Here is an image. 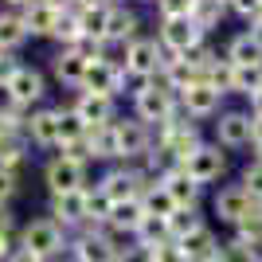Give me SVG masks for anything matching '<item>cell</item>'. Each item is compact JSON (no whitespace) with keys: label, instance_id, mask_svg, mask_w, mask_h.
I'll return each mask as SVG.
<instances>
[{"label":"cell","instance_id":"obj_1","mask_svg":"<svg viewBox=\"0 0 262 262\" xmlns=\"http://www.w3.org/2000/svg\"><path fill=\"white\" fill-rule=\"evenodd\" d=\"M67 243H71V235H67L51 215H39V219H28V223L20 227L16 247L28 251V254H35V258H43V262H55L67 251Z\"/></svg>","mask_w":262,"mask_h":262},{"label":"cell","instance_id":"obj_2","mask_svg":"<svg viewBox=\"0 0 262 262\" xmlns=\"http://www.w3.org/2000/svg\"><path fill=\"white\" fill-rule=\"evenodd\" d=\"M133 106H137V121H172L176 118V90L168 86V82H145L141 90H137V98H133Z\"/></svg>","mask_w":262,"mask_h":262},{"label":"cell","instance_id":"obj_3","mask_svg":"<svg viewBox=\"0 0 262 262\" xmlns=\"http://www.w3.org/2000/svg\"><path fill=\"white\" fill-rule=\"evenodd\" d=\"M67 254L71 262H118V247L106 239L102 227H82L78 235H71Z\"/></svg>","mask_w":262,"mask_h":262},{"label":"cell","instance_id":"obj_4","mask_svg":"<svg viewBox=\"0 0 262 262\" xmlns=\"http://www.w3.org/2000/svg\"><path fill=\"white\" fill-rule=\"evenodd\" d=\"M43 184H47L51 196L82 192V188H86V164L67 161V157H55V161H47V168H43Z\"/></svg>","mask_w":262,"mask_h":262},{"label":"cell","instance_id":"obj_5","mask_svg":"<svg viewBox=\"0 0 262 262\" xmlns=\"http://www.w3.org/2000/svg\"><path fill=\"white\" fill-rule=\"evenodd\" d=\"M47 215H51L67 235H71V231L78 235L82 227H90V219H86V188H82V192H67V196H51Z\"/></svg>","mask_w":262,"mask_h":262},{"label":"cell","instance_id":"obj_6","mask_svg":"<svg viewBox=\"0 0 262 262\" xmlns=\"http://www.w3.org/2000/svg\"><path fill=\"white\" fill-rule=\"evenodd\" d=\"M121 82H125V67L110 63L106 55L102 59H94V63L86 67V75H82V94H102V98H114L121 90Z\"/></svg>","mask_w":262,"mask_h":262},{"label":"cell","instance_id":"obj_7","mask_svg":"<svg viewBox=\"0 0 262 262\" xmlns=\"http://www.w3.org/2000/svg\"><path fill=\"white\" fill-rule=\"evenodd\" d=\"M204 43V32L196 28L192 16H172V20L161 24V47L168 55H188L192 47Z\"/></svg>","mask_w":262,"mask_h":262},{"label":"cell","instance_id":"obj_8","mask_svg":"<svg viewBox=\"0 0 262 262\" xmlns=\"http://www.w3.org/2000/svg\"><path fill=\"white\" fill-rule=\"evenodd\" d=\"M161 63H164V51L157 39H133L129 47H125V75L133 78H149L161 75Z\"/></svg>","mask_w":262,"mask_h":262},{"label":"cell","instance_id":"obj_9","mask_svg":"<svg viewBox=\"0 0 262 262\" xmlns=\"http://www.w3.org/2000/svg\"><path fill=\"white\" fill-rule=\"evenodd\" d=\"M258 208L251 196H247V188L243 184H227V188H219L215 192V200H211V211H215V219L219 223H239L243 215H251V211Z\"/></svg>","mask_w":262,"mask_h":262},{"label":"cell","instance_id":"obj_10","mask_svg":"<svg viewBox=\"0 0 262 262\" xmlns=\"http://www.w3.org/2000/svg\"><path fill=\"white\" fill-rule=\"evenodd\" d=\"M180 168H184V172L204 188V184H211V180H219V176L227 172V157L219 153V145H200V149L188 157Z\"/></svg>","mask_w":262,"mask_h":262},{"label":"cell","instance_id":"obj_11","mask_svg":"<svg viewBox=\"0 0 262 262\" xmlns=\"http://www.w3.org/2000/svg\"><path fill=\"white\" fill-rule=\"evenodd\" d=\"M114 133H118V161H145L149 157V129L145 121H114Z\"/></svg>","mask_w":262,"mask_h":262},{"label":"cell","instance_id":"obj_12","mask_svg":"<svg viewBox=\"0 0 262 262\" xmlns=\"http://www.w3.org/2000/svg\"><path fill=\"white\" fill-rule=\"evenodd\" d=\"M4 98L8 102H20V106H28L32 110L35 102L43 98V75L35 71V67H24L20 63V71L8 78V86H4Z\"/></svg>","mask_w":262,"mask_h":262},{"label":"cell","instance_id":"obj_13","mask_svg":"<svg viewBox=\"0 0 262 262\" xmlns=\"http://www.w3.org/2000/svg\"><path fill=\"white\" fill-rule=\"evenodd\" d=\"M176 247H180V254H184V262H211L219 251V235L211 223H200L192 235H184V239H176Z\"/></svg>","mask_w":262,"mask_h":262},{"label":"cell","instance_id":"obj_14","mask_svg":"<svg viewBox=\"0 0 262 262\" xmlns=\"http://www.w3.org/2000/svg\"><path fill=\"white\" fill-rule=\"evenodd\" d=\"M215 133H219V145H227V149L251 145V114H243V110L223 114V118L215 121Z\"/></svg>","mask_w":262,"mask_h":262},{"label":"cell","instance_id":"obj_15","mask_svg":"<svg viewBox=\"0 0 262 262\" xmlns=\"http://www.w3.org/2000/svg\"><path fill=\"white\" fill-rule=\"evenodd\" d=\"M161 188L172 196L176 208H196L200 204V184L184 172V168H168V172L161 176Z\"/></svg>","mask_w":262,"mask_h":262},{"label":"cell","instance_id":"obj_16","mask_svg":"<svg viewBox=\"0 0 262 262\" xmlns=\"http://www.w3.org/2000/svg\"><path fill=\"white\" fill-rule=\"evenodd\" d=\"M24 137H28V141H35L39 149L59 145V110H35L32 118H28Z\"/></svg>","mask_w":262,"mask_h":262},{"label":"cell","instance_id":"obj_17","mask_svg":"<svg viewBox=\"0 0 262 262\" xmlns=\"http://www.w3.org/2000/svg\"><path fill=\"white\" fill-rule=\"evenodd\" d=\"M71 110L86 121V129L90 125H110V121H114V98H102V94H78Z\"/></svg>","mask_w":262,"mask_h":262},{"label":"cell","instance_id":"obj_18","mask_svg":"<svg viewBox=\"0 0 262 262\" xmlns=\"http://www.w3.org/2000/svg\"><path fill=\"white\" fill-rule=\"evenodd\" d=\"M55 20H59V8L43 4V0H32L28 8H20V24H24V32H28V35H51Z\"/></svg>","mask_w":262,"mask_h":262},{"label":"cell","instance_id":"obj_19","mask_svg":"<svg viewBox=\"0 0 262 262\" xmlns=\"http://www.w3.org/2000/svg\"><path fill=\"white\" fill-rule=\"evenodd\" d=\"M219 90H211L208 82H196V86H188V90H180V102H184V110L192 114V118H211L219 110Z\"/></svg>","mask_w":262,"mask_h":262},{"label":"cell","instance_id":"obj_20","mask_svg":"<svg viewBox=\"0 0 262 262\" xmlns=\"http://www.w3.org/2000/svg\"><path fill=\"white\" fill-rule=\"evenodd\" d=\"M86 67H90V59L86 55H78L75 47H63V55L55 59V78L63 82V86H82V75H86Z\"/></svg>","mask_w":262,"mask_h":262},{"label":"cell","instance_id":"obj_21","mask_svg":"<svg viewBox=\"0 0 262 262\" xmlns=\"http://www.w3.org/2000/svg\"><path fill=\"white\" fill-rule=\"evenodd\" d=\"M141 219H145L141 200H121V204H114V211H110V219H106V227H110V231H121V235H129V239H133V231L141 227Z\"/></svg>","mask_w":262,"mask_h":262},{"label":"cell","instance_id":"obj_22","mask_svg":"<svg viewBox=\"0 0 262 262\" xmlns=\"http://www.w3.org/2000/svg\"><path fill=\"white\" fill-rule=\"evenodd\" d=\"M86 149H90V161H114V157H118L114 121H110V125H90L86 129Z\"/></svg>","mask_w":262,"mask_h":262},{"label":"cell","instance_id":"obj_23","mask_svg":"<svg viewBox=\"0 0 262 262\" xmlns=\"http://www.w3.org/2000/svg\"><path fill=\"white\" fill-rule=\"evenodd\" d=\"M137 39V16L125 8H110V24H106V43H125L129 47Z\"/></svg>","mask_w":262,"mask_h":262},{"label":"cell","instance_id":"obj_24","mask_svg":"<svg viewBox=\"0 0 262 262\" xmlns=\"http://www.w3.org/2000/svg\"><path fill=\"white\" fill-rule=\"evenodd\" d=\"M110 8H114V4H98V8H82V12H78V28H82V35H86V39H94V43H106Z\"/></svg>","mask_w":262,"mask_h":262},{"label":"cell","instance_id":"obj_25","mask_svg":"<svg viewBox=\"0 0 262 262\" xmlns=\"http://www.w3.org/2000/svg\"><path fill=\"white\" fill-rule=\"evenodd\" d=\"M227 63L231 67H262V47L251 35H235L227 47Z\"/></svg>","mask_w":262,"mask_h":262},{"label":"cell","instance_id":"obj_26","mask_svg":"<svg viewBox=\"0 0 262 262\" xmlns=\"http://www.w3.org/2000/svg\"><path fill=\"white\" fill-rule=\"evenodd\" d=\"M168 239H172V235H168V219H157V215H145L141 227L133 231V243H137V247H149V251L161 247V243H168Z\"/></svg>","mask_w":262,"mask_h":262},{"label":"cell","instance_id":"obj_27","mask_svg":"<svg viewBox=\"0 0 262 262\" xmlns=\"http://www.w3.org/2000/svg\"><path fill=\"white\" fill-rule=\"evenodd\" d=\"M231 239H239L243 247H251V251H262V204L251 211V215H243L235 223V235Z\"/></svg>","mask_w":262,"mask_h":262},{"label":"cell","instance_id":"obj_28","mask_svg":"<svg viewBox=\"0 0 262 262\" xmlns=\"http://www.w3.org/2000/svg\"><path fill=\"white\" fill-rule=\"evenodd\" d=\"M141 208H145V215H157V219H168L176 211V204H172V196L161 188V180L157 184H149L141 192Z\"/></svg>","mask_w":262,"mask_h":262},{"label":"cell","instance_id":"obj_29","mask_svg":"<svg viewBox=\"0 0 262 262\" xmlns=\"http://www.w3.org/2000/svg\"><path fill=\"white\" fill-rule=\"evenodd\" d=\"M110 211H114V200H110L98 184L94 188L86 184V219H90V227H106Z\"/></svg>","mask_w":262,"mask_h":262},{"label":"cell","instance_id":"obj_30","mask_svg":"<svg viewBox=\"0 0 262 262\" xmlns=\"http://www.w3.org/2000/svg\"><path fill=\"white\" fill-rule=\"evenodd\" d=\"M28 39L20 24V12H0V51H16V47Z\"/></svg>","mask_w":262,"mask_h":262},{"label":"cell","instance_id":"obj_31","mask_svg":"<svg viewBox=\"0 0 262 262\" xmlns=\"http://www.w3.org/2000/svg\"><path fill=\"white\" fill-rule=\"evenodd\" d=\"M86 137V121L75 110H59V145H75Z\"/></svg>","mask_w":262,"mask_h":262},{"label":"cell","instance_id":"obj_32","mask_svg":"<svg viewBox=\"0 0 262 262\" xmlns=\"http://www.w3.org/2000/svg\"><path fill=\"white\" fill-rule=\"evenodd\" d=\"M55 39H63V47H75L78 39H82V28H78V12L63 8L59 12V20H55Z\"/></svg>","mask_w":262,"mask_h":262},{"label":"cell","instance_id":"obj_33","mask_svg":"<svg viewBox=\"0 0 262 262\" xmlns=\"http://www.w3.org/2000/svg\"><path fill=\"white\" fill-rule=\"evenodd\" d=\"M200 223H204V219H200L196 208H176L172 215H168V235H172V239H184V235H192Z\"/></svg>","mask_w":262,"mask_h":262},{"label":"cell","instance_id":"obj_34","mask_svg":"<svg viewBox=\"0 0 262 262\" xmlns=\"http://www.w3.org/2000/svg\"><path fill=\"white\" fill-rule=\"evenodd\" d=\"M204 82H208L211 90H219V94H231V90H235V67H231L227 59L208 67V71H204Z\"/></svg>","mask_w":262,"mask_h":262},{"label":"cell","instance_id":"obj_35","mask_svg":"<svg viewBox=\"0 0 262 262\" xmlns=\"http://www.w3.org/2000/svg\"><path fill=\"white\" fill-rule=\"evenodd\" d=\"M262 251H251V247H243L239 239H227V243H219V251H215V262H258Z\"/></svg>","mask_w":262,"mask_h":262},{"label":"cell","instance_id":"obj_36","mask_svg":"<svg viewBox=\"0 0 262 262\" xmlns=\"http://www.w3.org/2000/svg\"><path fill=\"white\" fill-rule=\"evenodd\" d=\"M262 86V67H235V94H254Z\"/></svg>","mask_w":262,"mask_h":262},{"label":"cell","instance_id":"obj_37","mask_svg":"<svg viewBox=\"0 0 262 262\" xmlns=\"http://www.w3.org/2000/svg\"><path fill=\"white\" fill-rule=\"evenodd\" d=\"M192 20H196L200 32L215 28V24H219V4H211V0H196V8H192Z\"/></svg>","mask_w":262,"mask_h":262},{"label":"cell","instance_id":"obj_38","mask_svg":"<svg viewBox=\"0 0 262 262\" xmlns=\"http://www.w3.org/2000/svg\"><path fill=\"white\" fill-rule=\"evenodd\" d=\"M239 184L247 188V196H251L254 204H262V164H258V161L243 168V180H239Z\"/></svg>","mask_w":262,"mask_h":262},{"label":"cell","instance_id":"obj_39","mask_svg":"<svg viewBox=\"0 0 262 262\" xmlns=\"http://www.w3.org/2000/svg\"><path fill=\"white\" fill-rule=\"evenodd\" d=\"M157 8H161L164 20H172V16H192L196 0H157Z\"/></svg>","mask_w":262,"mask_h":262},{"label":"cell","instance_id":"obj_40","mask_svg":"<svg viewBox=\"0 0 262 262\" xmlns=\"http://www.w3.org/2000/svg\"><path fill=\"white\" fill-rule=\"evenodd\" d=\"M16 192H20V172H8V168H0V204H8Z\"/></svg>","mask_w":262,"mask_h":262},{"label":"cell","instance_id":"obj_41","mask_svg":"<svg viewBox=\"0 0 262 262\" xmlns=\"http://www.w3.org/2000/svg\"><path fill=\"white\" fill-rule=\"evenodd\" d=\"M20 71V59H16V51H0V90L8 86V78Z\"/></svg>","mask_w":262,"mask_h":262},{"label":"cell","instance_id":"obj_42","mask_svg":"<svg viewBox=\"0 0 262 262\" xmlns=\"http://www.w3.org/2000/svg\"><path fill=\"white\" fill-rule=\"evenodd\" d=\"M153 262H184V254H180L176 239H168V243H161V247H153Z\"/></svg>","mask_w":262,"mask_h":262},{"label":"cell","instance_id":"obj_43","mask_svg":"<svg viewBox=\"0 0 262 262\" xmlns=\"http://www.w3.org/2000/svg\"><path fill=\"white\" fill-rule=\"evenodd\" d=\"M227 4L239 12V16H247V20H251V16L258 20V16H262V0H227Z\"/></svg>","mask_w":262,"mask_h":262},{"label":"cell","instance_id":"obj_44","mask_svg":"<svg viewBox=\"0 0 262 262\" xmlns=\"http://www.w3.org/2000/svg\"><path fill=\"white\" fill-rule=\"evenodd\" d=\"M12 251H16V235H12V231H0V262H8Z\"/></svg>","mask_w":262,"mask_h":262},{"label":"cell","instance_id":"obj_45","mask_svg":"<svg viewBox=\"0 0 262 262\" xmlns=\"http://www.w3.org/2000/svg\"><path fill=\"white\" fill-rule=\"evenodd\" d=\"M0 231H16V215L8 204H0Z\"/></svg>","mask_w":262,"mask_h":262},{"label":"cell","instance_id":"obj_46","mask_svg":"<svg viewBox=\"0 0 262 262\" xmlns=\"http://www.w3.org/2000/svg\"><path fill=\"white\" fill-rule=\"evenodd\" d=\"M247 98H251V118H262V86L254 94H247Z\"/></svg>","mask_w":262,"mask_h":262},{"label":"cell","instance_id":"obj_47","mask_svg":"<svg viewBox=\"0 0 262 262\" xmlns=\"http://www.w3.org/2000/svg\"><path fill=\"white\" fill-rule=\"evenodd\" d=\"M251 141L262 145V118H251Z\"/></svg>","mask_w":262,"mask_h":262},{"label":"cell","instance_id":"obj_48","mask_svg":"<svg viewBox=\"0 0 262 262\" xmlns=\"http://www.w3.org/2000/svg\"><path fill=\"white\" fill-rule=\"evenodd\" d=\"M247 35H251L254 43H258V47H262V16H258V20H254V28H251V32H247Z\"/></svg>","mask_w":262,"mask_h":262},{"label":"cell","instance_id":"obj_49","mask_svg":"<svg viewBox=\"0 0 262 262\" xmlns=\"http://www.w3.org/2000/svg\"><path fill=\"white\" fill-rule=\"evenodd\" d=\"M4 4H12V8H28L32 0H4Z\"/></svg>","mask_w":262,"mask_h":262},{"label":"cell","instance_id":"obj_50","mask_svg":"<svg viewBox=\"0 0 262 262\" xmlns=\"http://www.w3.org/2000/svg\"><path fill=\"white\" fill-rule=\"evenodd\" d=\"M254 161H258V164H262V145H258V153H254Z\"/></svg>","mask_w":262,"mask_h":262},{"label":"cell","instance_id":"obj_51","mask_svg":"<svg viewBox=\"0 0 262 262\" xmlns=\"http://www.w3.org/2000/svg\"><path fill=\"white\" fill-rule=\"evenodd\" d=\"M211 4H227V0H211Z\"/></svg>","mask_w":262,"mask_h":262},{"label":"cell","instance_id":"obj_52","mask_svg":"<svg viewBox=\"0 0 262 262\" xmlns=\"http://www.w3.org/2000/svg\"><path fill=\"white\" fill-rule=\"evenodd\" d=\"M258 262H262V254H258Z\"/></svg>","mask_w":262,"mask_h":262},{"label":"cell","instance_id":"obj_53","mask_svg":"<svg viewBox=\"0 0 262 262\" xmlns=\"http://www.w3.org/2000/svg\"><path fill=\"white\" fill-rule=\"evenodd\" d=\"M211 262H215V258H211Z\"/></svg>","mask_w":262,"mask_h":262}]
</instances>
